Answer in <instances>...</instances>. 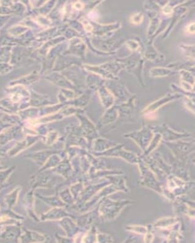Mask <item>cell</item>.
Segmentation results:
<instances>
[{"instance_id":"obj_2","label":"cell","mask_w":195,"mask_h":243,"mask_svg":"<svg viewBox=\"0 0 195 243\" xmlns=\"http://www.w3.org/2000/svg\"><path fill=\"white\" fill-rule=\"evenodd\" d=\"M187 32H189V33H194V27H193L192 28H191V24H190V25H188V27H187Z\"/></svg>"},{"instance_id":"obj_1","label":"cell","mask_w":195,"mask_h":243,"mask_svg":"<svg viewBox=\"0 0 195 243\" xmlns=\"http://www.w3.org/2000/svg\"><path fill=\"white\" fill-rule=\"evenodd\" d=\"M143 17L141 14H136L131 17L130 21L133 24H140L141 22L143 21Z\"/></svg>"}]
</instances>
